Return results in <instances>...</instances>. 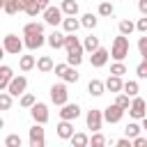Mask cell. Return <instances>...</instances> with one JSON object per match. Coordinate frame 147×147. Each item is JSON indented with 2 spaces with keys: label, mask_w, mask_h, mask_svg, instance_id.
Returning <instances> with one entry per match:
<instances>
[{
  "label": "cell",
  "mask_w": 147,
  "mask_h": 147,
  "mask_svg": "<svg viewBox=\"0 0 147 147\" xmlns=\"http://www.w3.org/2000/svg\"><path fill=\"white\" fill-rule=\"evenodd\" d=\"M122 92H124L126 96H136V94L140 92L138 80H126V83H122Z\"/></svg>",
  "instance_id": "484cf974"
},
{
  "label": "cell",
  "mask_w": 147,
  "mask_h": 147,
  "mask_svg": "<svg viewBox=\"0 0 147 147\" xmlns=\"http://www.w3.org/2000/svg\"><path fill=\"white\" fill-rule=\"evenodd\" d=\"M60 78L64 80V83H78V78H80V74H78V69L76 67H64V71L60 74Z\"/></svg>",
  "instance_id": "ac0fdd59"
},
{
  "label": "cell",
  "mask_w": 147,
  "mask_h": 147,
  "mask_svg": "<svg viewBox=\"0 0 147 147\" xmlns=\"http://www.w3.org/2000/svg\"><path fill=\"white\" fill-rule=\"evenodd\" d=\"M136 30V25H133V21H129V18H124V21H119V34H131Z\"/></svg>",
  "instance_id": "1f68e13d"
},
{
  "label": "cell",
  "mask_w": 147,
  "mask_h": 147,
  "mask_svg": "<svg viewBox=\"0 0 147 147\" xmlns=\"http://www.w3.org/2000/svg\"><path fill=\"white\" fill-rule=\"evenodd\" d=\"M25 39H23V46L28 48V51H37V48H41L44 44H46V37H44V32H28V34H23Z\"/></svg>",
  "instance_id": "8992f818"
},
{
  "label": "cell",
  "mask_w": 147,
  "mask_h": 147,
  "mask_svg": "<svg viewBox=\"0 0 147 147\" xmlns=\"http://www.w3.org/2000/svg\"><path fill=\"white\" fill-rule=\"evenodd\" d=\"M124 113H126V110H122L117 103H110L108 108H103V110H101V117H103L108 124H117V122L124 117Z\"/></svg>",
  "instance_id": "9c48e42d"
},
{
  "label": "cell",
  "mask_w": 147,
  "mask_h": 147,
  "mask_svg": "<svg viewBox=\"0 0 147 147\" xmlns=\"http://www.w3.org/2000/svg\"><path fill=\"white\" fill-rule=\"evenodd\" d=\"M11 76H14V69L7 67V64H0V90L7 87V83L11 80Z\"/></svg>",
  "instance_id": "603a6c76"
},
{
  "label": "cell",
  "mask_w": 147,
  "mask_h": 147,
  "mask_svg": "<svg viewBox=\"0 0 147 147\" xmlns=\"http://www.w3.org/2000/svg\"><path fill=\"white\" fill-rule=\"evenodd\" d=\"M142 131V126L140 124H136V122H131V124H126V129H124V133H126V138H136L138 133Z\"/></svg>",
  "instance_id": "d6a6232c"
},
{
  "label": "cell",
  "mask_w": 147,
  "mask_h": 147,
  "mask_svg": "<svg viewBox=\"0 0 147 147\" xmlns=\"http://www.w3.org/2000/svg\"><path fill=\"white\" fill-rule=\"evenodd\" d=\"M32 2H37V0H21V5H23V9H25L28 5H32Z\"/></svg>",
  "instance_id": "c3c4849f"
},
{
  "label": "cell",
  "mask_w": 147,
  "mask_h": 147,
  "mask_svg": "<svg viewBox=\"0 0 147 147\" xmlns=\"http://www.w3.org/2000/svg\"><path fill=\"white\" fill-rule=\"evenodd\" d=\"M5 145H7V147H21V136H16V133L7 136V138H5Z\"/></svg>",
  "instance_id": "ab89813d"
},
{
  "label": "cell",
  "mask_w": 147,
  "mask_h": 147,
  "mask_svg": "<svg viewBox=\"0 0 147 147\" xmlns=\"http://www.w3.org/2000/svg\"><path fill=\"white\" fill-rule=\"evenodd\" d=\"M62 110H60V119H69V122H74V119H78L80 117V106L78 103H62L60 106Z\"/></svg>",
  "instance_id": "7c38bea8"
},
{
  "label": "cell",
  "mask_w": 147,
  "mask_h": 147,
  "mask_svg": "<svg viewBox=\"0 0 147 147\" xmlns=\"http://www.w3.org/2000/svg\"><path fill=\"white\" fill-rule=\"evenodd\" d=\"M106 62H108V48L99 46V48H94V51L90 53V64H92L94 69H101Z\"/></svg>",
  "instance_id": "8fae6325"
},
{
  "label": "cell",
  "mask_w": 147,
  "mask_h": 147,
  "mask_svg": "<svg viewBox=\"0 0 147 147\" xmlns=\"http://www.w3.org/2000/svg\"><path fill=\"white\" fill-rule=\"evenodd\" d=\"M96 23H99V18H96L92 11H90V14H83V18H80V28H87V30H94Z\"/></svg>",
  "instance_id": "4316f807"
},
{
  "label": "cell",
  "mask_w": 147,
  "mask_h": 147,
  "mask_svg": "<svg viewBox=\"0 0 147 147\" xmlns=\"http://www.w3.org/2000/svg\"><path fill=\"white\" fill-rule=\"evenodd\" d=\"M18 67H21V71L34 69V55H21L18 57Z\"/></svg>",
  "instance_id": "83f0119b"
},
{
  "label": "cell",
  "mask_w": 147,
  "mask_h": 147,
  "mask_svg": "<svg viewBox=\"0 0 147 147\" xmlns=\"http://www.w3.org/2000/svg\"><path fill=\"white\" fill-rule=\"evenodd\" d=\"M46 44L51 46V48H62V44H64V32H51L48 37H46Z\"/></svg>",
  "instance_id": "d6986e66"
},
{
  "label": "cell",
  "mask_w": 147,
  "mask_h": 147,
  "mask_svg": "<svg viewBox=\"0 0 147 147\" xmlns=\"http://www.w3.org/2000/svg\"><path fill=\"white\" fill-rule=\"evenodd\" d=\"M2 5H5V0H0V9H2Z\"/></svg>",
  "instance_id": "816d5d0a"
},
{
  "label": "cell",
  "mask_w": 147,
  "mask_h": 147,
  "mask_svg": "<svg viewBox=\"0 0 147 147\" xmlns=\"http://www.w3.org/2000/svg\"><path fill=\"white\" fill-rule=\"evenodd\" d=\"M2 9H5V14H9V16H14L16 11H23V5H21V0H5V5H2Z\"/></svg>",
  "instance_id": "d4e9b609"
},
{
  "label": "cell",
  "mask_w": 147,
  "mask_h": 147,
  "mask_svg": "<svg viewBox=\"0 0 147 147\" xmlns=\"http://www.w3.org/2000/svg\"><path fill=\"white\" fill-rule=\"evenodd\" d=\"M80 46H83V51L92 53V51H94V48H99L101 44H99V37H94V34H87V37L80 41Z\"/></svg>",
  "instance_id": "cb8c5ba5"
},
{
  "label": "cell",
  "mask_w": 147,
  "mask_h": 147,
  "mask_svg": "<svg viewBox=\"0 0 147 147\" xmlns=\"http://www.w3.org/2000/svg\"><path fill=\"white\" fill-rule=\"evenodd\" d=\"M129 37L126 34H117L115 39H113V46H110V51H108V57H113V60H126V55H129Z\"/></svg>",
  "instance_id": "7a4b0ae2"
},
{
  "label": "cell",
  "mask_w": 147,
  "mask_h": 147,
  "mask_svg": "<svg viewBox=\"0 0 147 147\" xmlns=\"http://www.w3.org/2000/svg\"><path fill=\"white\" fill-rule=\"evenodd\" d=\"M69 140H71V145H74V147H87V145H90V140H87V136H85V133H71V136H69Z\"/></svg>",
  "instance_id": "f1b7e54d"
},
{
  "label": "cell",
  "mask_w": 147,
  "mask_h": 147,
  "mask_svg": "<svg viewBox=\"0 0 147 147\" xmlns=\"http://www.w3.org/2000/svg\"><path fill=\"white\" fill-rule=\"evenodd\" d=\"M136 74H138V78H147V60H142V62L138 64Z\"/></svg>",
  "instance_id": "b9f144b4"
},
{
  "label": "cell",
  "mask_w": 147,
  "mask_h": 147,
  "mask_svg": "<svg viewBox=\"0 0 147 147\" xmlns=\"http://www.w3.org/2000/svg\"><path fill=\"white\" fill-rule=\"evenodd\" d=\"M145 108H147L145 99L136 94V96H131V103H129V108H126V110H129V115H131L133 119H142V117L147 115V110H145Z\"/></svg>",
  "instance_id": "3957f363"
},
{
  "label": "cell",
  "mask_w": 147,
  "mask_h": 147,
  "mask_svg": "<svg viewBox=\"0 0 147 147\" xmlns=\"http://www.w3.org/2000/svg\"><path fill=\"white\" fill-rule=\"evenodd\" d=\"M122 83H124V80H122V76H113V74H110V76L106 78L103 87H106L108 92H115V94H117V92H122Z\"/></svg>",
  "instance_id": "2e32d148"
},
{
  "label": "cell",
  "mask_w": 147,
  "mask_h": 147,
  "mask_svg": "<svg viewBox=\"0 0 147 147\" xmlns=\"http://www.w3.org/2000/svg\"><path fill=\"white\" fill-rule=\"evenodd\" d=\"M60 11L67 14V16H76V14H78V2H76V0H62Z\"/></svg>",
  "instance_id": "7402d4cb"
},
{
  "label": "cell",
  "mask_w": 147,
  "mask_h": 147,
  "mask_svg": "<svg viewBox=\"0 0 147 147\" xmlns=\"http://www.w3.org/2000/svg\"><path fill=\"white\" fill-rule=\"evenodd\" d=\"M25 87H28V78L25 76H11V80L7 83V92L11 94V96H21L23 92H25Z\"/></svg>",
  "instance_id": "5b68a950"
},
{
  "label": "cell",
  "mask_w": 147,
  "mask_h": 147,
  "mask_svg": "<svg viewBox=\"0 0 147 147\" xmlns=\"http://www.w3.org/2000/svg\"><path fill=\"white\" fill-rule=\"evenodd\" d=\"M46 138H44V124H37L30 129V147H44Z\"/></svg>",
  "instance_id": "5bb4252c"
},
{
  "label": "cell",
  "mask_w": 147,
  "mask_h": 147,
  "mask_svg": "<svg viewBox=\"0 0 147 147\" xmlns=\"http://www.w3.org/2000/svg\"><path fill=\"white\" fill-rule=\"evenodd\" d=\"M28 32H44V23H37V21H32V23H25V28H23V34H28Z\"/></svg>",
  "instance_id": "836d02e7"
},
{
  "label": "cell",
  "mask_w": 147,
  "mask_h": 147,
  "mask_svg": "<svg viewBox=\"0 0 147 147\" xmlns=\"http://www.w3.org/2000/svg\"><path fill=\"white\" fill-rule=\"evenodd\" d=\"M30 115H32V119H34L37 124H46V122H48V106L41 103V101H34V103L30 106Z\"/></svg>",
  "instance_id": "ba28073f"
},
{
  "label": "cell",
  "mask_w": 147,
  "mask_h": 147,
  "mask_svg": "<svg viewBox=\"0 0 147 147\" xmlns=\"http://www.w3.org/2000/svg\"><path fill=\"white\" fill-rule=\"evenodd\" d=\"M110 74H113V76H124V74H126V64H124L122 60H115V62L110 64Z\"/></svg>",
  "instance_id": "4dcf8cb0"
},
{
  "label": "cell",
  "mask_w": 147,
  "mask_h": 147,
  "mask_svg": "<svg viewBox=\"0 0 147 147\" xmlns=\"http://www.w3.org/2000/svg\"><path fill=\"white\" fill-rule=\"evenodd\" d=\"M51 101L55 106H62L69 101V92H67V85L64 83H57V85H51Z\"/></svg>",
  "instance_id": "52a82bcc"
},
{
  "label": "cell",
  "mask_w": 147,
  "mask_h": 147,
  "mask_svg": "<svg viewBox=\"0 0 147 147\" xmlns=\"http://www.w3.org/2000/svg\"><path fill=\"white\" fill-rule=\"evenodd\" d=\"M37 5H39V9L44 11V9H46V7L51 5V0H37Z\"/></svg>",
  "instance_id": "7dc6e473"
},
{
  "label": "cell",
  "mask_w": 147,
  "mask_h": 147,
  "mask_svg": "<svg viewBox=\"0 0 147 147\" xmlns=\"http://www.w3.org/2000/svg\"><path fill=\"white\" fill-rule=\"evenodd\" d=\"M34 101H37V99H34V94H30V92H23V94H21V101H18V103H21L23 108H30V106H32Z\"/></svg>",
  "instance_id": "d590c367"
},
{
  "label": "cell",
  "mask_w": 147,
  "mask_h": 147,
  "mask_svg": "<svg viewBox=\"0 0 147 147\" xmlns=\"http://www.w3.org/2000/svg\"><path fill=\"white\" fill-rule=\"evenodd\" d=\"M87 92H90L92 96H101V94L106 92V87H103V80H99V78H92V80L87 83Z\"/></svg>",
  "instance_id": "ffe728a7"
},
{
  "label": "cell",
  "mask_w": 147,
  "mask_h": 147,
  "mask_svg": "<svg viewBox=\"0 0 147 147\" xmlns=\"http://www.w3.org/2000/svg\"><path fill=\"white\" fill-rule=\"evenodd\" d=\"M0 129H5V119L2 117H0Z\"/></svg>",
  "instance_id": "f907efd6"
},
{
  "label": "cell",
  "mask_w": 147,
  "mask_h": 147,
  "mask_svg": "<svg viewBox=\"0 0 147 147\" xmlns=\"http://www.w3.org/2000/svg\"><path fill=\"white\" fill-rule=\"evenodd\" d=\"M133 25H136V30H138V32H147V16L138 18V23H133Z\"/></svg>",
  "instance_id": "ee69618b"
},
{
  "label": "cell",
  "mask_w": 147,
  "mask_h": 147,
  "mask_svg": "<svg viewBox=\"0 0 147 147\" xmlns=\"http://www.w3.org/2000/svg\"><path fill=\"white\" fill-rule=\"evenodd\" d=\"M34 67H37L41 74H51V71H53V60H51V55H41L39 60H34Z\"/></svg>",
  "instance_id": "e0dca14e"
},
{
  "label": "cell",
  "mask_w": 147,
  "mask_h": 147,
  "mask_svg": "<svg viewBox=\"0 0 147 147\" xmlns=\"http://www.w3.org/2000/svg\"><path fill=\"white\" fill-rule=\"evenodd\" d=\"M2 48H5V53H9V55H21V51H23V39H18L16 34H7V37H2Z\"/></svg>",
  "instance_id": "277c9868"
},
{
  "label": "cell",
  "mask_w": 147,
  "mask_h": 147,
  "mask_svg": "<svg viewBox=\"0 0 147 147\" xmlns=\"http://www.w3.org/2000/svg\"><path fill=\"white\" fill-rule=\"evenodd\" d=\"M62 48L67 51V64L69 67H78L83 62V46H80V39L76 37V32H64V44Z\"/></svg>",
  "instance_id": "6da1fadb"
},
{
  "label": "cell",
  "mask_w": 147,
  "mask_h": 147,
  "mask_svg": "<svg viewBox=\"0 0 147 147\" xmlns=\"http://www.w3.org/2000/svg\"><path fill=\"white\" fill-rule=\"evenodd\" d=\"M60 23H62V28H64L67 34H69V32H76V30L80 28V21H78L76 16H67V18H62Z\"/></svg>",
  "instance_id": "44dd1931"
},
{
  "label": "cell",
  "mask_w": 147,
  "mask_h": 147,
  "mask_svg": "<svg viewBox=\"0 0 147 147\" xmlns=\"http://www.w3.org/2000/svg\"><path fill=\"white\" fill-rule=\"evenodd\" d=\"M113 11H115V9H113L110 2H101V5H99V16H113Z\"/></svg>",
  "instance_id": "f35d334b"
},
{
  "label": "cell",
  "mask_w": 147,
  "mask_h": 147,
  "mask_svg": "<svg viewBox=\"0 0 147 147\" xmlns=\"http://www.w3.org/2000/svg\"><path fill=\"white\" fill-rule=\"evenodd\" d=\"M87 140L92 142V147H103V145L108 142V140H106V138H103L99 131H94V136H92V138H87Z\"/></svg>",
  "instance_id": "8d00e7d4"
},
{
  "label": "cell",
  "mask_w": 147,
  "mask_h": 147,
  "mask_svg": "<svg viewBox=\"0 0 147 147\" xmlns=\"http://www.w3.org/2000/svg\"><path fill=\"white\" fill-rule=\"evenodd\" d=\"M145 145H147V138H142L140 133L136 138H131V147H145Z\"/></svg>",
  "instance_id": "7bdbcfd3"
},
{
  "label": "cell",
  "mask_w": 147,
  "mask_h": 147,
  "mask_svg": "<svg viewBox=\"0 0 147 147\" xmlns=\"http://www.w3.org/2000/svg\"><path fill=\"white\" fill-rule=\"evenodd\" d=\"M55 133H57L60 140H69V136L74 133V124H71L69 119H60L57 126H55Z\"/></svg>",
  "instance_id": "9a60e30c"
},
{
  "label": "cell",
  "mask_w": 147,
  "mask_h": 147,
  "mask_svg": "<svg viewBox=\"0 0 147 147\" xmlns=\"http://www.w3.org/2000/svg\"><path fill=\"white\" fill-rule=\"evenodd\" d=\"M5 57V48H2V44H0V60Z\"/></svg>",
  "instance_id": "681fc988"
},
{
  "label": "cell",
  "mask_w": 147,
  "mask_h": 147,
  "mask_svg": "<svg viewBox=\"0 0 147 147\" xmlns=\"http://www.w3.org/2000/svg\"><path fill=\"white\" fill-rule=\"evenodd\" d=\"M85 124H87V129L94 133V131H101V124H103V117H101V110L99 108H92V110H87V115H85Z\"/></svg>",
  "instance_id": "30bf717a"
},
{
  "label": "cell",
  "mask_w": 147,
  "mask_h": 147,
  "mask_svg": "<svg viewBox=\"0 0 147 147\" xmlns=\"http://www.w3.org/2000/svg\"><path fill=\"white\" fill-rule=\"evenodd\" d=\"M23 11H25L28 16H37V14H41V9H39V5H37V2H32V5H28V7L23 9Z\"/></svg>",
  "instance_id": "60d3db41"
},
{
  "label": "cell",
  "mask_w": 147,
  "mask_h": 147,
  "mask_svg": "<svg viewBox=\"0 0 147 147\" xmlns=\"http://www.w3.org/2000/svg\"><path fill=\"white\" fill-rule=\"evenodd\" d=\"M138 51H140L142 60H147V34H145V32H142V37L138 39Z\"/></svg>",
  "instance_id": "74e56055"
},
{
  "label": "cell",
  "mask_w": 147,
  "mask_h": 147,
  "mask_svg": "<svg viewBox=\"0 0 147 147\" xmlns=\"http://www.w3.org/2000/svg\"><path fill=\"white\" fill-rule=\"evenodd\" d=\"M115 103H117L122 110H126V108H129V103H131V96H126L124 92H117V99H115Z\"/></svg>",
  "instance_id": "e575fe53"
},
{
  "label": "cell",
  "mask_w": 147,
  "mask_h": 147,
  "mask_svg": "<svg viewBox=\"0 0 147 147\" xmlns=\"http://www.w3.org/2000/svg\"><path fill=\"white\" fill-rule=\"evenodd\" d=\"M115 145L117 147H131V138H119V140H115Z\"/></svg>",
  "instance_id": "f6af8a7d"
},
{
  "label": "cell",
  "mask_w": 147,
  "mask_h": 147,
  "mask_svg": "<svg viewBox=\"0 0 147 147\" xmlns=\"http://www.w3.org/2000/svg\"><path fill=\"white\" fill-rule=\"evenodd\" d=\"M41 14H44V21H46L48 25H60V21H62V16H64V14L60 11V7H53V5H48Z\"/></svg>",
  "instance_id": "4fadbf2b"
},
{
  "label": "cell",
  "mask_w": 147,
  "mask_h": 147,
  "mask_svg": "<svg viewBox=\"0 0 147 147\" xmlns=\"http://www.w3.org/2000/svg\"><path fill=\"white\" fill-rule=\"evenodd\" d=\"M138 9L142 16H147V0H138Z\"/></svg>",
  "instance_id": "bcb514c9"
},
{
  "label": "cell",
  "mask_w": 147,
  "mask_h": 147,
  "mask_svg": "<svg viewBox=\"0 0 147 147\" xmlns=\"http://www.w3.org/2000/svg\"><path fill=\"white\" fill-rule=\"evenodd\" d=\"M11 103H14V96H11L9 92H2V90H0V110H9Z\"/></svg>",
  "instance_id": "f546056e"
}]
</instances>
